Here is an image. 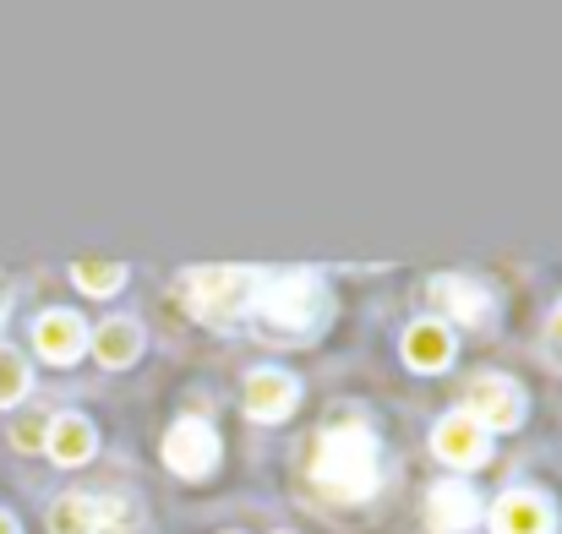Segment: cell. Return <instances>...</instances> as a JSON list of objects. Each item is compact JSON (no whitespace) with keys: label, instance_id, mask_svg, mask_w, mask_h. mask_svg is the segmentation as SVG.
Segmentation results:
<instances>
[{"label":"cell","instance_id":"cell-6","mask_svg":"<svg viewBox=\"0 0 562 534\" xmlns=\"http://www.w3.org/2000/svg\"><path fill=\"white\" fill-rule=\"evenodd\" d=\"M33 350L49 360V365H71V360L88 350V328H82V317L77 311H38V322H33Z\"/></svg>","mask_w":562,"mask_h":534},{"label":"cell","instance_id":"cell-4","mask_svg":"<svg viewBox=\"0 0 562 534\" xmlns=\"http://www.w3.org/2000/svg\"><path fill=\"white\" fill-rule=\"evenodd\" d=\"M165 464H170L181 480L213 475V464H218V436H213V425H202V420H176L170 436H165Z\"/></svg>","mask_w":562,"mask_h":534},{"label":"cell","instance_id":"cell-14","mask_svg":"<svg viewBox=\"0 0 562 534\" xmlns=\"http://www.w3.org/2000/svg\"><path fill=\"white\" fill-rule=\"evenodd\" d=\"M93 355L104 360V365H132V360L143 355V328H137V322H126V317L104 322V328H99V339H93Z\"/></svg>","mask_w":562,"mask_h":534},{"label":"cell","instance_id":"cell-8","mask_svg":"<svg viewBox=\"0 0 562 534\" xmlns=\"http://www.w3.org/2000/svg\"><path fill=\"white\" fill-rule=\"evenodd\" d=\"M431 447H437V458H442V464L475 469V464L486 458V431H481V425H475L470 414H448V420L437 425Z\"/></svg>","mask_w":562,"mask_h":534},{"label":"cell","instance_id":"cell-1","mask_svg":"<svg viewBox=\"0 0 562 534\" xmlns=\"http://www.w3.org/2000/svg\"><path fill=\"white\" fill-rule=\"evenodd\" d=\"M312 480L334 502H367L376 491V436L367 425H334L312 447Z\"/></svg>","mask_w":562,"mask_h":534},{"label":"cell","instance_id":"cell-17","mask_svg":"<svg viewBox=\"0 0 562 534\" xmlns=\"http://www.w3.org/2000/svg\"><path fill=\"white\" fill-rule=\"evenodd\" d=\"M27 387H33L27 360L16 355L11 344H0V409H16V404L27 398Z\"/></svg>","mask_w":562,"mask_h":534},{"label":"cell","instance_id":"cell-11","mask_svg":"<svg viewBox=\"0 0 562 534\" xmlns=\"http://www.w3.org/2000/svg\"><path fill=\"white\" fill-rule=\"evenodd\" d=\"M492 534H552V508L536 491H508L492 508Z\"/></svg>","mask_w":562,"mask_h":534},{"label":"cell","instance_id":"cell-12","mask_svg":"<svg viewBox=\"0 0 562 534\" xmlns=\"http://www.w3.org/2000/svg\"><path fill=\"white\" fill-rule=\"evenodd\" d=\"M404 360H409L415 371H442V365L453 360V333H448L442 322H415V328L404 333Z\"/></svg>","mask_w":562,"mask_h":534},{"label":"cell","instance_id":"cell-15","mask_svg":"<svg viewBox=\"0 0 562 534\" xmlns=\"http://www.w3.org/2000/svg\"><path fill=\"white\" fill-rule=\"evenodd\" d=\"M431 289H437V300H442L459 322H470V328H475V322H486V311H492V300H486L475 284H464V279H437Z\"/></svg>","mask_w":562,"mask_h":534},{"label":"cell","instance_id":"cell-18","mask_svg":"<svg viewBox=\"0 0 562 534\" xmlns=\"http://www.w3.org/2000/svg\"><path fill=\"white\" fill-rule=\"evenodd\" d=\"M44 436H49V420H44V414H22V420L5 425V442H11L16 453H44Z\"/></svg>","mask_w":562,"mask_h":534},{"label":"cell","instance_id":"cell-13","mask_svg":"<svg viewBox=\"0 0 562 534\" xmlns=\"http://www.w3.org/2000/svg\"><path fill=\"white\" fill-rule=\"evenodd\" d=\"M44 524H49V534H99V502L82 491H66L49 502Z\"/></svg>","mask_w":562,"mask_h":534},{"label":"cell","instance_id":"cell-9","mask_svg":"<svg viewBox=\"0 0 562 534\" xmlns=\"http://www.w3.org/2000/svg\"><path fill=\"white\" fill-rule=\"evenodd\" d=\"M240 404H246L251 420H284L295 409V382L284 371H257V376H246Z\"/></svg>","mask_w":562,"mask_h":534},{"label":"cell","instance_id":"cell-10","mask_svg":"<svg viewBox=\"0 0 562 534\" xmlns=\"http://www.w3.org/2000/svg\"><path fill=\"white\" fill-rule=\"evenodd\" d=\"M93 447H99V436H93V425H88L82 414H55V420H49L44 453H49L60 469H77V464H88V458H93Z\"/></svg>","mask_w":562,"mask_h":534},{"label":"cell","instance_id":"cell-19","mask_svg":"<svg viewBox=\"0 0 562 534\" xmlns=\"http://www.w3.org/2000/svg\"><path fill=\"white\" fill-rule=\"evenodd\" d=\"M0 534H22V524H16V519H11L5 508H0Z\"/></svg>","mask_w":562,"mask_h":534},{"label":"cell","instance_id":"cell-5","mask_svg":"<svg viewBox=\"0 0 562 534\" xmlns=\"http://www.w3.org/2000/svg\"><path fill=\"white\" fill-rule=\"evenodd\" d=\"M519 414H525V398H519L514 382H503V376H475L470 382V420L481 431H514Z\"/></svg>","mask_w":562,"mask_h":534},{"label":"cell","instance_id":"cell-2","mask_svg":"<svg viewBox=\"0 0 562 534\" xmlns=\"http://www.w3.org/2000/svg\"><path fill=\"white\" fill-rule=\"evenodd\" d=\"M251 306H257V317H262L268 328H279V333H312V328L323 322V311H328L323 284H317L312 273H273L268 284H257Z\"/></svg>","mask_w":562,"mask_h":534},{"label":"cell","instance_id":"cell-20","mask_svg":"<svg viewBox=\"0 0 562 534\" xmlns=\"http://www.w3.org/2000/svg\"><path fill=\"white\" fill-rule=\"evenodd\" d=\"M552 339H562V317H558V322H552Z\"/></svg>","mask_w":562,"mask_h":534},{"label":"cell","instance_id":"cell-3","mask_svg":"<svg viewBox=\"0 0 562 534\" xmlns=\"http://www.w3.org/2000/svg\"><path fill=\"white\" fill-rule=\"evenodd\" d=\"M257 279L246 268H202L187 273V311L202 322H235L240 311H251Z\"/></svg>","mask_w":562,"mask_h":534},{"label":"cell","instance_id":"cell-7","mask_svg":"<svg viewBox=\"0 0 562 534\" xmlns=\"http://www.w3.org/2000/svg\"><path fill=\"white\" fill-rule=\"evenodd\" d=\"M426 524L431 534H470L481 524V502H475V491L464 486V480H442V486H431V497H426Z\"/></svg>","mask_w":562,"mask_h":534},{"label":"cell","instance_id":"cell-16","mask_svg":"<svg viewBox=\"0 0 562 534\" xmlns=\"http://www.w3.org/2000/svg\"><path fill=\"white\" fill-rule=\"evenodd\" d=\"M71 284H77L82 295H115V289L126 284V268H121V262H93V257H77V262H71Z\"/></svg>","mask_w":562,"mask_h":534}]
</instances>
